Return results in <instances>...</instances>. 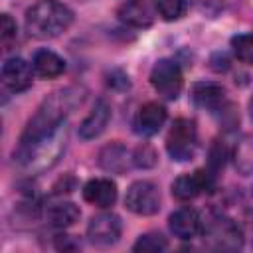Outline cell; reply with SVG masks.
<instances>
[{"mask_svg":"<svg viewBox=\"0 0 253 253\" xmlns=\"http://www.w3.org/2000/svg\"><path fill=\"white\" fill-rule=\"evenodd\" d=\"M85 99V89L79 87V85H69V87H63V89H57L53 91L51 95H47L42 105L38 107L36 115L28 121L22 136H20V144H18V150L14 152V158L32 150L34 146H38L42 140L49 138L53 132H57L67 115L77 107L81 105Z\"/></svg>","mask_w":253,"mask_h":253,"instance_id":"cell-1","label":"cell"},{"mask_svg":"<svg viewBox=\"0 0 253 253\" xmlns=\"http://www.w3.org/2000/svg\"><path fill=\"white\" fill-rule=\"evenodd\" d=\"M73 22V12L59 0H40L26 12V30L32 38L51 40L61 36Z\"/></svg>","mask_w":253,"mask_h":253,"instance_id":"cell-2","label":"cell"},{"mask_svg":"<svg viewBox=\"0 0 253 253\" xmlns=\"http://www.w3.org/2000/svg\"><path fill=\"white\" fill-rule=\"evenodd\" d=\"M198 148V128L196 123L190 119H176L168 136H166V150L176 162H188L194 158Z\"/></svg>","mask_w":253,"mask_h":253,"instance_id":"cell-3","label":"cell"},{"mask_svg":"<svg viewBox=\"0 0 253 253\" xmlns=\"http://www.w3.org/2000/svg\"><path fill=\"white\" fill-rule=\"evenodd\" d=\"M150 83L158 95L174 101L182 91V69L174 59H158L150 71Z\"/></svg>","mask_w":253,"mask_h":253,"instance_id":"cell-4","label":"cell"},{"mask_svg":"<svg viewBox=\"0 0 253 253\" xmlns=\"http://www.w3.org/2000/svg\"><path fill=\"white\" fill-rule=\"evenodd\" d=\"M125 204L132 213L138 215H152L160 210V190L154 182L138 180L130 184L125 196Z\"/></svg>","mask_w":253,"mask_h":253,"instance_id":"cell-5","label":"cell"},{"mask_svg":"<svg viewBox=\"0 0 253 253\" xmlns=\"http://www.w3.org/2000/svg\"><path fill=\"white\" fill-rule=\"evenodd\" d=\"M121 229H123L121 217L117 213L103 211V213H97L91 217V221L87 225V237L93 245L109 247V245L119 241Z\"/></svg>","mask_w":253,"mask_h":253,"instance_id":"cell-6","label":"cell"},{"mask_svg":"<svg viewBox=\"0 0 253 253\" xmlns=\"http://www.w3.org/2000/svg\"><path fill=\"white\" fill-rule=\"evenodd\" d=\"M213 186V172L210 170H196L194 174H186L174 180L172 196L178 200H194L202 192H210Z\"/></svg>","mask_w":253,"mask_h":253,"instance_id":"cell-7","label":"cell"},{"mask_svg":"<svg viewBox=\"0 0 253 253\" xmlns=\"http://www.w3.org/2000/svg\"><path fill=\"white\" fill-rule=\"evenodd\" d=\"M117 16L132 28H150L156 18V4L150 0H125L119 6Z\"/></svg>","mask_w":253,"mask_h":253,"instance_id":"cell-8","label":"cell"},{"mask_svg":"<svg viewBox=\"0 0 253 253\" xmlns=\"http://www.w3.org/2000/svg\"><path fill=\"white\" fill-rule=\"evenodd\" d=\"M32 77H34L32 65L22 57H10L2 65V83L14 93L26 91L32 85Z\"/></svg>","mask_w":253,"mask_h":253,"instance_id":"cell-9","label":"cell"},{"mask_svg":"<svg viewBox=\"0 0 253 253\" xmlns=\"http://www.w3.org/2000/svg\"><path fill=\"white\" fill-rule=\"evenodd\" d=\"M164 121H166V109L162 105H158V103H146L136 111L132 126H134L136 134L152 136V134H156L160 130Z\"/></svg>","mask_w":253,"mask_h":253,"instance_id":"cell-10","label":"cell"},{"mask_svg":"<svg viewBox=\"0 0 253 253\" xmlns=\"http://www.w3.org/2000/svg\"><path fill=\"white\" fill-rule=\"evenodd\" d=\"M109 121H111V107H109V103H107L105 99H99V101L93 105L91 113H89V115L83 119V123L79 125V136H81L83 140L97 138V136L107 128Z\"/></svg>","mask_w":253,"mask_h":253,"instance_id":"cell-11","label":"cell"},{"mask_svg":"<svg viewBox=\"0 0 253 253\" xmlns=\"http://www.w3.org/2000/svg\"><path fill=\"white\" fill-rule=\"evenodd\" d=\"M170 231L178 239H194L202 231V219L200 213L192 208H180L176 210L168 219Z\"/></svg>","mask_w":253,"mask_h":253,"instance_id":"cell-12","label":"cell"},{"mask_svg":"<svg viewBox=\"0 0 253 253\" xmlns=\"http://www.w3.org/2000/svg\"><path fill=\"white\" fill-rule=\"evenodd\" d=\"M85 202L97 208H111L117 200V184L109 178H95L83 186Z\"/></svg>","mask_w":253,"mask_h":253,"instance_id":"cell-13","label":"cell"},{"mask_svg":"<svg viewBox=\"0 0 253 253\" xmlns=\"http://www.w3.org/2000/svg\"><path fill=\"white\" fill-rule=\"evenodd\" d=\"M210 239L219 249H237L243 243L241 229L231 219H215L210 227Z\"/></svg>","mask_w":253,"mask_h":253,"instance_id":"cell-14","label":"cell"},{"mask_svg":"<svg viewBox=\"0 0 253 253\" xmlns=\"http://www.w3.org/2000/svg\"><path fill=\"white\" fill-rule=\"evenodd\" d=\"M128 150L121 142H111L101 148L99 152V166L113 174H123L128 168Z\"/></svg>","mask_w":253,"mask_h":253,"instance_id":"cell-15","label":"cell"},{"mask_svg":"<svg viewBox=\"0 0 253 253\" xmlns=\"http://www.w3.org/2000/svg\"><path fill=\"white\" fill-rule=\"evenodd\" d=\"M192 99L198 107L202 109H219L225 101V89L217 83H210V81H200L194 85L192 89Z\"/></svg>","mask_w":253,"mask_h":253,"instance_id":"cell-16","label":"cell"},{"mask_svg":"<svg viewBox=\"0 0 253 253\" xmlns=\"http://www.w3.org/2000/svg\"><path fill=\"white\" fill-rule=\"evenodd\" d=\"M34 69L40 77H45V79H51V77H59L63 71H65V61L55 53V51H49V49H40L36 51L34 55Z\"/></svg>","mask_w":253,"mask_h":253,"instance_id":"cell-17","label":"cell"},{"mask_svg":"<svg viewBox=\"0 0 253 253\" xmlns=\"http://www.w3.org/2000/svg\"><path fill=\"white\" fill-rule=\"evenodd\" d=\"M45 215H47V221L53 227H61L63 229V227L73 225L79 219L81 211H79V208L73 202H55V204H51L47 208Z\"/></svg>","mask_w":253,"mask_h":253,"instance_id":"cell-18","label":"cell"},{"mask_svg":"<svg viewBox=\"0 0 253 253\" xmlns=\"http://www.w3.org/2000/svg\"><path fill=\"white\" fill-rule=\"evenodd\" d=\"M233 160H235V168L243 176L253 174V134H247L237 142Z\"/></svg>","mask_w":253,"mask_h":253,"instance_id":"cell-19","label":"cell"},{"mask_svg":"<svg viewBox=\"0 0 253 253\" xmlns=\"http://www.w3.org/2000/svg\"><path fill=\"white\" fill-rule=\"evenodd\" d=\"M190 6V0H156V12L166 20L174 22L180 20Z\"/></svg>","mask_w":253,"mask_h":253,"instance_id":"cell-20","label":"cell"},{"mask_svg":"<svg viewBox=\"0 0 253 253\" xmlns=\"http://www.w3.org/2000/svg\"><path fill=\"white\" fill-rule=\"evenodd\" d=\"M231 49L235 57L247 65H253V34H239L231 38Z\"/></svg>","mask_w":253,"mask_h":253,"instance_id":"cell-21","label":"cell"},{"mask_svg":"<svg viewBox=\"0 0 253 253\" xmlns=\"http://www.w3.org/2000/svg\"><path fill=\"white\" fill-rule=\"evenodd\" d=\"M168 247L166 237H162L160 233H144L136 239V243L132 245L134 251H144V253H156V251H164Z\"/></svg>","mask_w":253,"mask_h":253,"instance_id":"cell-22","label":"cell"},{"mask_svg":"<svg viewBox=\"0 0 253 253\" xmlns=\"http://www.w3.org/2000/svg\"><path fill=\"white\" fill-rule=\"evenodd\" d=\"M156 152L150 144H140L134 152H132V164L136 168H152L156 164Z\"/></svg>","mask_w":253,"mask_h":253,"instance_id":"cell-23","label":"cell"},{"mask_svg":"<svg viewBox=\"0 0 253 253\" xmlns=\"http://www.w3.org/2000/svg\"><path fill=\"white\" fill-rule=\"evenodd\" d=\"M0 38H2L4 45H8L10 40L16 38V22L8 14H2V18H0Z\"/></svg>","mask_w":253,"mask_h":253,"instance_id":"cell-24","label":"cell"},{"mask_svg":"<svg viewBox=\"0 0 253 253\" xmlns=\"http://www.w3.org/2000/svg\"><path fill=\"white\" fill-rule=\"evenodd\" d=\"M223 160H225V146L221 142H215L213 148H211V154H210V166H211V170L217 172L223 166Z\"/></svg>","mask_w":253,"mask_h":253,"instance_id":"cell-25","label":"cell"},{"mask_svg":"<svg viewBox=\"0 0 253 253\" xmlns=\"http://www.w3.org/2000/svg\"><path fill=\"white\" fill-rule=\"evenodd\" d=\"M55 247L59 251H75L81 247V243L73 235H57L55 237Z\"/></svg>","mask_w":253,"mask_h":253,"instance_id":"cell-26","label":"cell"},{"mask_svg":"<svg viewBox=\"0 0 253 253\" xmlns=\"http://www.w3.org/2000/svg\"><path fill=\"white\" fill-rule=\"evenodd\" d=\"M249 113H251V119H253V99H251V103H249Z\"/></svg>","mask_w":253,"mask_h":253,"instance_id":"cell-27","label":"cell"}]
</instances>
